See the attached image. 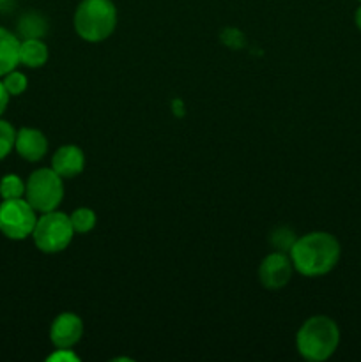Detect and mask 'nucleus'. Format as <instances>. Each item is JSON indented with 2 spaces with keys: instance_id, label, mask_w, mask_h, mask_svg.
<instances>
[{
  "instance_id": "nucleus-15",
  "label": "nucleus",
  "mask_w": 361,
  "mask_h": 362,
  "mask_svg": "<svg viewBox=\"0 0 361 362\" xmlns=\"http://www.w3.org/2000/svg\"><path fill=\"white\" fill-rule=\"evenodd\" d=\"M71 225H73L74 233H88L94 230L96 223H98V216L92 209L88 207H80L76 211H73V214L69 216Z\"/></svg>"
},
{
  "instance_id": "nucleus-16",
  "label": "nucleus",
  "mask_w": 361,
  "mask_h": 362,
  "mask_svg": "<svg viewBox=\"0 0 361 362\" xmlns=\"http://www.w3.org/2000/svg\"><path fill=\"white\" fill-rule=\"evenodd\" d=\"M14 140H16V129L13 124L0 119V161L14 151Z\"/></svg>"
},
{
  "instance_id": "nucleus-13",
  "label": "nucleus",
  "mask_w": 361,
  "mask_h": 362,
  "mask_svg": "<svg viewBox=\"0 0 361 362\" xmlns=\"http://www.w3.org/2000/svg\"><path fill=\"white\" fill-rule=\"evenodd\" d=\"M46 30H48V21L38 13L23 14L18 21V34H20L21 39H41L46 34Z\"/></svg>"
},
{
  "instance_id": "nucleus-3",
  "label": "nucleus",
  "mask_w": 361,
  "mask_h": 362,
  "mask_svg": "<svg viewBox=\"0 0 361 362\" xmlns=\"http://www.w3.org/2000/svg\"><path fill=\"white\" fill-rule=\"evenodd\" d=\"M73 21L74 30L84 41H106L117 27V7L112 0H81Z\"/></svg>"
},
{
  "instance_id": "nucleus-5",
  "label": "nucleus",
  "mask_w": 361,
  "mask_h": 362,
  "mask_svg": "<svg viewBox=\"0 0 361 362\" xmlns=\"http://www.w3.org/2000/svg\"><path fill=\"white\" fill-rule=\"evenodd\" d=\"M74 237L73 225H71L69 216L60 211L42 212L38 218V223L32 232L35 247L42 253H60L67 250Z\"/></svg>"
},
{
  "instance_id": "nucleus-12",
  "label": "nucleus",
  "mask_w": 361,
  "mask_h": 362,
  "mask_svg": "<svg viewBox=\"0 0 361 362\" xmlns=\"http://www.w3.org/2000/svg\"><path fill=\"white\" fill-rule=\"evenodd\" d=\"M48 46L42 39L32 37V39H21L20 42V64L30 69H38L48 62Z\"/></svg>"
},
{
  "instance_id": "nucleus-23",
  "label": "nucleus",
  "mask_w": 361,
  "mask_h": 362,
  "mask_svg": "<svg viewBox=\"0 0 361 362\" xmlns=\"http://www.w3.org/2000/svg\"><path fill=\"white\" fill-rule=\"evenodd\" d=\"M360 2H361V0H360Z\"/></svg>"
},
{
  "instance_id": "nucleus-2",
  "label": "nucleus",
  "mask_w": 361,
  "mask_h": 362,
  "mask_svg": "<svg viewBox=\"0 0 361 362\" xmlns=\"http://www.w3.org/2000/svg\"><path fill=\"white\" fill-rule=\"evenodd\" d=\"M340 345V329L333 318L324 315L310 317L296 334V346L304 361L324 362Z\"/></svg>"
},
{
  "instance_id": "nucleus-17",
  "label": "nucleus",
  "mask_w": 361,
  "mask_h": 362,
  "mask_svg": "<svg viewBox=\"0 0 361 362\" xmlns=\"http://www.w3.org/2000/svg\"><path fill=\"white\" fill-rule=\"evenodd\" d=\"M2 83L6 87V90L9 92V95H21L28 87V80L23 73L13 69L11 73H7L6 76H2Z\"/></svg>"
},
{
  "instance_id": "nucleus-21",
  "label": "nucleus",
  "mask_w": 361,
  "mask_h": 362,
  "mask_svg": "<svg viewBox=\"0 0 361 362\" xmlns=\"http://www.w3.org/2000/svg\"><path fill=\"white\" fill-rule=\"evenodd\" d=\"M354 21H356V27L361 30V6L357 7L356 14H354Z\"/></svg>"
},
{
  "instance_id": "nucleus-11",
  "label": "nucleus",
  "mask_w": 361,
  "mask_h": 362,
  "mask_svg": "<svg viewBox=\"0 0 361 362\" xmlns=\"http://www.w3.org/2000/svg\"><path fill=\"white\" fill-rule=\"evenodd\" d=\"M21 39L7 28L0 27V78L6 76L20 64Z\"/></svg>"
},
{
  "instance_id": "nucleus-22",
  "label": "nucleus",
  "mask_w": 361,
  "mask_h": 362,
  "mask_svg": "<svg viewBox=\"0 0 361 362\" xmlns=\"http://www.w3.org/2000/svg\"><path fill=\"white\" fill-rule=\"evenodd\" d=\"M0 2H4V0H0Z\"/></svg>"
},
{
  "instance_id": "nucleus-18",
  "label": "nucleus",
  "mask_w": 361,
  "mask_h": 362,
  "mask_svg": "<svg viewBox=\"0 0 361 362\" xmlns=\"http://www.w3.org/2000/svg\"><path fill=\"white\" fill-rule=\"evenodd\" d=\"M296 233L292 232L290 228H285V226H282V228H276L275 232L271 233V244L275 246L276 251H283V253H289L290 247L294 246V243H296Z\"/></svg>"
},
{
  "instance_id": "nucleus-4",
  "label": "nucleus",
  "mask_w": 361,
  "mask_h": 362,
  "mask_svg": "<svg viewBox=\"0 0 361 362\" xmlns=\"http://www.w3.org/2000/svg\"><path fill=\"white\" fill-rule=\"evenodd\" d=\"M25 200L38 214L57 211L64 200V179L52 166L38 168L25 182Z\"/></svg>"
},
{
  "instance_id": "nucleus-20",
  "label": "nucleus",
  "mask_w": 361,
  "mask_h": 362,
  "mask_svg": "<svg viewBox=\"0 0 361 362\" xmlns=\"http://www.w3.org/2000/svg\"><path fill=\"white\" fill-rule=\"evenodd\" d=\"M9 99H11L9 92L6 90V87H4L2 80H0V117H2L4 112H6V110H7V105H9Z\"/></svg>"
},
{
  "instance_id": "nucleus-1",
  "label": "nucleus",
  "mask_w": 361,
  "mask_h": 362,
  "mask_svg": "<svg viewBox=\"0 0 361 362\" xmlns=\"http://www.w3.org/2000/svg\"><path fill=\"white\" fill-rule=\"evenodd\" d=\"M340 243L328 232H310L297 237L289 251L294 271L304 278H321L329 274L340 262Z\"/></svg>"
},
{
  "instance_id": "nucleus-9",
  "label": "nucleus",
  "mask_w": 361,
  "mask_h": 362,
  "mask_svg": "<svg viewBox=\"0 0 361 362\" xmlns=\"http://www.w3.org/2000/svg\"><path fill=\"white\" fill-rule=\"evenodd\" d=\"M14 151L25 161L38 163L48 152V140H46V136L39 129H34V127H21L20 131H16Z\"/></svg>"
},
{
  "instance_id": "nucleus-7",
  "label": "nucleus",
  "mask_w": 361,
  "mask_h": 362,
  "mask_svg": "<svg viewBox=\"0 0 361 362\" xmlns=\"http://www.w3.org/2000/svg\"><path fill=\"white\" fill-rule=\"evenodd\" d=\"M292 274V260H290L289 253H283V251H275V253L268 255L258 267V279H260L262 286L273 290V292L283 288L290 281Z\"/></svg>"
},
{
  "instance_id": "nucleus-10",
  "label": "nucleus",
  "mask_w": 361,
  "mask_h": 362,
  "mask_svg": "<svg viewBox=\"0 0 361 362\" xmlns=\"http://www.w3.org/2000/svg\"><path fill=\"white\" fill-rule=\"evenodd\" d=\"M52 168L62 179H74L85 168V154L78 145H62L52 158Z\"/></svg>"
},
{
  "instance_id": "nucleus-6",
  "label": "nucleus",
  "mask_w": 361,
  "mask_h": 362,
  "mask_svg": "<svg viewBox=\"0 0 361 362\" xmlns=\"http://www.w3.org/2000/svg\"><path fill=\"white\" fill-rule=\"evenodd\" d=\"M38 223V212L25 198L2 200L0 204V233L11 240L32 237Z\"/></svg>"
},
{
  "instance_id": "nucleus-19",
  "label": "nucleus",
  "mask_w": 361,
  "mask_h": 362,
  "mask_svg": "<svg viewBox=\"0 0 361 362\" xmlns=\"http://www.w3.org/2000/svg\"><path fill=\"white\" fill-rule=\"evenodd\" d=\"M48 362H78L80 357L73 352V349H57L52 356L46 359Z\"/></svg>"
},
{
  "instance_id": "nucleus-8",
  "label": "nucleus",
  "mask_w": 361,
  "mask_h": 362,
  "mask_svg": "<svg viewBox=\"0 0 361 362\" xmlns=\"http://www.w3.org/2000/svg\"><path fill=\"white\" fill-rule=\"evenodd\" d=\"M84 336V322L76 313H60L50 327V339L55 349H73Z\"/></svg>"
},
{
  "instance_id": "nucleus-14",
  "label": "nucleus",
  "mask_w": 361,
  "mask_h": 362,
  "mask_svg": "<svg viewBox=\"0 0 361 362\" xmlns=\"http://www.w3.org/2000/svg\"><path fill=\"white\" fill-rule=\"evenodd\" d=\"M0 198L2 200H14L25 198V182L16 173H7L0 179Z\"/></svg>"
}]
</instances>
